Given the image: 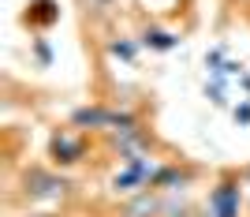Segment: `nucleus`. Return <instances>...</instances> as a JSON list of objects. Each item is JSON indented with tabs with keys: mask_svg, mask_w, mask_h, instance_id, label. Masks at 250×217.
Here are the masks:
<instances>
[{
	"mask_svg": "<svg viewBox=\"0 0 250 217\" xmlns=\"http://www.w3.org/2000/svg\"><path fill=\"white\" fill-rule=\"evenodd\" d=\"M71 180L56 169H45V165H30L19 180V195L26 202H63L71 198Z\"/></svg>",
	"mask_w": 250,
	"mask_h": 217,
	"instance_id": "obj_1",
	"label": "nucleus"
},
{
	"mask_svg": "<svg viewBox=\"0 0 250 217\" xmlns=\"http://www.w3.org/2000/svg\"><path fill=\"white\" fill-rule=\"evenodd\" d=\"M157 165H161V161H157L153 154L124 157L120 169L108 176V191H112L116 198H131V195H138V191H149V180H153Z\"/></svg>",
	"mask_w": 250,
	"mask_h": 217,
	"instance_id": "obj_2",
	"label": "nucleus"
},
{
	"mask_svg": "<svg viewBox=\"0 0 250 217\" xmlns=\"http://www.w3.org/2000/svg\"><path fill=\"white\" fill-rule=\"evenodd\" d=\"M243 187L239 172H220L202 202V217H243Z\"/></svg>",
	"mask_w": 250,
	"mask_h": 217,
	"instance_id": "obj_3",
	"label": "nucleus"
},
{
	"mask_svg": "<svg viewBox=\"0 0 250 217\" xmlns=\"http://www.w3.org/2000/svg\"><path fill=\"white\" fill-rule=\"evenodd\" d=\"M86 157H90V135L86 131H75V127L67 124V127H56V131L49 135V161L60 169V172L83 165Z\"/></svg>",
	"mask_w": 250,
	"mask_h": 217,
	"instance_id": "obj_4",
	"label": "nucleus"
},
{
	"mask_svg": "<svg viewBox=\"0 0 250 217\" xmlns=\"http://www.w3.org/2000/svg\"><path fill=\"white\" fill-rule=\"evenodd\" d=\"M104 146L116 154V161H124V157H135V154H153L157 135H153V127L138 124V127H124V131H108Z\"/></svg>",
	"mask_w": 250,
	"mask_h": 217,
	"instance_id": "obj_5",
	"label": "nucleus"
},
{
	"mask_svg": "<svg viewBox=\"0 0 250 217\" xmlns=\"http://www.w3.org/2000/svg\"><path fill=\"white\" fill-rule=\"evenodd\" d=\"M194 180H198V169L194 165H187V161H161L153 180H149V191H157V195H179Z\"/></svg>",
	"mask_w": 250,
	"mask_h": 217,
	"instance_id": "obj_6",
	"label": "nucleus"
},
{
	"mask_svg": "<svg viewBox=\"0 0 250 217\" xmlns=\"http://www.w3.org/2000/svg\"><path fill=\"white\" fill-rule=\"evenodd\" d=\"M161 202L165 195H157V191H138V195L124 198L116 217H161Z\"/></svg>",
	"mask_w": 250,
	"mask_h": 217,
	"instance_id": "obj_7",
	"label": "nucleus"
},
{
	"mask_svg": "<svg viewBox=\"0 0 250 217\" xmlns=\"http://www.w3.org/2000/svg\"><path fill=\"white\" fill-rule=\"evenodd\" d=\"M22 23L30 30H49L60 23V0H30L26 11H22Z\"/></svg>",
	"mask_w": 250,
	"mask_h": 217,
	"instance_id": "obj_8",
	"label": "nucleus"
},
{
	"mask_svg": "<svg viewBox=\"0 0 250 217\" xmlns=\"http://www.w3.org/2000/svg\"><path fill=\"white\" fill-rule=\"evenodd\" d=\"M138 42H142V49H149V52H172V49H179V34L149 23L146 30L138 34Z\"/></svg>",
	"mask_w": 250,
	"mask_h": 217,
	"instance_id": "obj_9",
	"label": "nucleus"
},
{
	"mask_svg": "<svg viewBox=\"0 0 250 217\" xmlns=\"http://www.w3.org/2000/svg\"><path fill=\"white\" fill-rule=\"evenodd\" d=\"M138 52H142V42H138V38H108V56L124 60L127 68L138 64Z\"/></svg>",
	"mask_w": 250,
	"mask_h": 217,
	"instance_id": "obj_10",
	"label": "nucleus"
},
{
	"mask_svg": "<svg viewBox=\"0 0 250 217\" xmlns=\"http://www.w3.org/2000/svg\"><path fill=\"white\" fill-rule=\"evenodd\" d=\"M206 72H209L213 83H224V86H228V79H231V75H228V52L220 49V45L206 52Z\"/></svg>",
	"mask_w": 250,
	"mask_h": 217,
	"instance_id": "obj_11",
	"label": "nucleus"
},
{
	"mask_svg": "<svg viewBox=\"0 0 250 217\" xmlns=\"http://www.w3.org/2000/svg\"><path fill=\"white\" fill-rule=\"evenodd\" d=\"M161 217H194V206H190L187 191H179V195H165V202H161Z\"/></svg>",
	"mask_w": 250,
	"mask_h": 217,
	"instance_id": "obj_12",
	"label": "nucleus"
},
{
	"mask_svg": "<svg viewBox=\"0 0 250 217\" xmlns=\"http://www.w3.org/2000/svg\"><path fill=\"white\" fill-rule=\"evenodd\" d=\"M30 56H34V68H52V45L45 38H30Z\"/></svg>",
	"mask_w": 250,
	"mask_h": 217,
	"instance_id": "obj_13",
	"label": "nucleus"
},
{
	"mask_svg": "<svg viewBox=\"0 0 250 217\" xmlns=\"http://www.w3.org/2000/svg\"><path fill=\"white\" fill-rule=\"evenodd\" d=\"M202 94H206V101H209V105L228 109V90H224V83H213V79H209V83L202 86Z\"/></svg>",
	"mask_w": 250,
	"mask_h": 217,
	"instance_id": "obj_14",
	"label": "nucleus"
},
{
	"mask_svg": "<svg viewBox=\"0 0 250 217\" xmlns=\"http://www.w3.org/2000/svg\"><path fill=\"white\" fill-rule=\"evenodd\" d=\"M231 120L239 127H250V97H243L239 105H231Z\"/></svg>",
	"mask_w": 250,
	"mask_h": 217,
	"instance_id": "obj_15",
	"label": "nucleus"
},
{
	"mask_svg": "<svg viewBox=\"0 0 250 217\" xmlns=\"http://www.w3.org/2000/svg\"><path fill=\"white\" fill-rule=\"evenodd\" d=\"M239 176H243V184H247V187H250V169H243V172H239Z\"/></svg>",
	"mask_w": 250,
	"mask_h": 217,
	"instance_id": "obj_16",
	"label": "nucleus"
},
{
	"mask_svg": "<svg viewBox=\"0 0 250 217\" xmlns=\"http://www.w3.org/2000/svg\"><path fill=\"white\" fill-rule=\"evenodd\" d=\"M19 217H52V214H19Z\"/></svg>",
	"mask_w": 250,
	"mask_h": 217,
	"instance_id": "obj_17",
	"label": "nucleus"
}]
</instances>
